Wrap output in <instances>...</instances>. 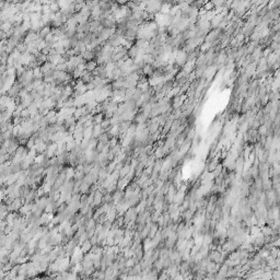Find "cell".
<instances>
[{"label": "cell", "mask_w": 280, "mask_h": 280, "mask_svg": "<svg viewBox=\"0 0 280 280\" xmlns=\"http://www.w3.org/2000/svg\"><path fill=\"white\" fill-rule=\"evenodd\" d=\"M33 75L35 80H42L44 75H43L41 68H35V69H33Z\"/></svg>", "instance_id": "7a4b0ae2"}, {"label": "cell", "mask_w": 280, "mask_h": 280, "mask_svg": "<svg viewBox=\"0 0 280 280\" xmlns=\"http://www.w3.org/2000/svg\"><path fill=\"white\" fill-rule=\"evenodd\" d=\"M96 70V61H88L87 63V71Z\"/></svg>", "instance_id": "277c9868"}, {"label": "cell", "mask_w": 280, "mask_h": 280, "mask_svg": "<svg viewBox=\"0 0 280 280\" xmlns=\"http://www.w3.org/2000/svg\"><path fill=\"white\" fill-rule=\"evenodd\" d=\"M186 59H187V53H186V51L182 50V51H180V53H177V56H176V63H178V65H183V63H185Z\"/></svg>", "instance_id": "6da1fadb"}, {"label": "cell", "mask_w": 280, "mask_h": 280, "mask_svg": "<svg viewBox=\"0 0 280 280\" xmlns=\"http://www.w3.org/2000/svg\"><path fill=\"white\" fill-rule=\"evenodd\" d=\"M142 70H143L145 75H152L153 73V67L151 65H146L145 67L142 68Z\"/></svg>", "instance_id": "3957f363"}]
</instances>
